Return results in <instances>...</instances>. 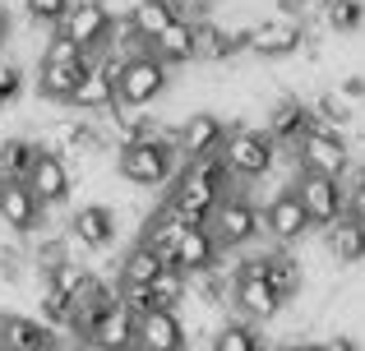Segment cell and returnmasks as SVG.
I'll return each mask as SVG.
<instances>
[{
	"mask_svg": "<svg viewBox=\"0 0 365 351\" xmlns=\"http://www.w3.org/2000/svg\"><path fill=\"white\" fill-rule=\"evenodd\" d=\"M227 176H232V172H227L222 157H199V162H185V172L176 176V189H171L167 208L185 226H208V222H213V213L222 208V199H232Z\"/></svg>",
	"mask_w": 365,
	"mask_h": 351,
	"instance_id": "1",
	"label": "cell"
},
{
	"mask_svg": "<svg viewBox=\"0 0 365 351\" xmlns=\"http://www.w3.org/2000/svg\"><path fill=\"white\" fill-rule=\"evenodd\" d=\"M180 162V148H176V130H162L153 125V139H143V144H130L116 153V172L130 180V185H162V180H171Z\"/></svg>",
	"mask_w": 365,
	"mask_h": 351,
	"instance_id": "2",
	"label": "cell"
},
{
	"mask_svg": "<svg viewBox=\"0 0 365 351\" xmlns=\"http://www.w3.org/2000/svg\"><path fill=\"white\" fill-rule=\"evenodd\" d=\"M222 162H227V172L232 176H245V180H259V176H268L277 162H282V148L268 139V130H232L227 135V144H222Z\"/></svg>",
	"mask_w": 365,
	"mask_h": 351,
	"instance_id": "3",
	"label": "cell"
},
{
	"mask_svg": "<svg viewBox=\"0 0 365 351\" xmlns=\"http://www.w3.org/2000/svg\"><path fill=\"white\" fill-rule=\"evenodd\" d=\"M167 83H171V70L153 51L134 56V61H125L120 74H116V107H130V111L148 107V102H158L162 93H167Z\"/></svg>",
	"mask_w": 365,
	"mask_h": 351,
	"instance_id": "4",
	"label": "cell"
},
{
	"mask_svg": "<svg viewBox=\"0 0 365 351\" xmlns=\"http://www.w3.org/2000/svg\"><path fill=\"white\" fill-rule=\"evenodd\" d=\"M111 28H116V19H111L107 0H74V9L61 23V37H70L74 46H83L88 56H98L102 46L111 42Z\"/></svg>",
	"mask_w": 365,
	"mask_h": 351,
	"instance_id": "5",
	"label": "cell"
},
{
	"mask_svg": "<svg viewBox=\"0 0 365 351\" xmlns=\"http://www.w3.org/2000/svg\"><path fill=\"white\" fill-rule=\"evenodd\" d=\"M296 162L310 176L342 180V172H347V162H351V148H347V139L333 135V130H310V135L296 144Z\"/></svg>",
	"mask_w": 365,
	"mask_h": 351,
	"instance_id": "6",
	"label": "cell"
},
{
	"mask_svg": "<svg viewBox=\"0 0 365 351\" xmlns=\"http://www.w3.org/2000/svg\"><path fill=\"white\" fill-rule=\"evenodd\" d=\"M292 189H296V199L305 204V213H310L314 226H333V222H342V217H347V189H342V180L301 172Z\"/></svg>",
	"mask_w": 365,
	"mask_h": 351,
	"instance_id": "7",
	"label": "cell"
},
{
	"mask_svg": "<svg viewBox=\"0 0 365 351\" xmlns=\"http://www.w3.org/2000/svg\"><path fill=\"white\" fill-rule=\"evenodd\" d=\"M208 231H213L217 250H241L259 236V213L255 204L241 194V189H232V199H222V208L213 213V222H208Z\"/></svg>",
	"mask_w": 365,
	"mask_h": 351,
	"instance_id": "8",
	"label": "cell"
},
{
	"mask_svg": "<svg viewBox=\"0 0 365 351\" xmlns=\"http://www.w3.org/2000/svg\"><path fill=\"white\" fill-rule=\"evenodd\" d=\"M232 130L213 116V111H195L176 125V148H180V162H199V157H222V144Z\"/></svg>",
	"mask_w": 365,
	"mask_h": 351,
	"instance_id": "9",
	"label": "cell"
},
{
	"mask_svg": "<svg viewBox=\"0 0 365 351\" xmlns=\"http://www.w3.org/2000/svg\"><path fill=\"white\" fill-rule=\"evenodd\" d=\"M310 213H305V204L296 199V189H277L273 204L264 208V231L273 236L277 245H296L305 231H310Z\"/></svg>",
	"mask_w": 365,
	"mask_h": 351,
	"instance_id": "10",
	"label": "cell"
},
{
	"mask_svg": "<svg viewBox=\"0 0 365 351\" xmlns=\"http://www.w3.org/2000/svg\"><path fill=\"white\" fill-rule=\"evenodd\" d=\"M296 46H305V23L301 19H259L255 28H250V51L264 56V61H273V56H292Z\"/></svg>",
	"mask_w": 365,
	"mask_h": 351,
	"instance_id": "11",
	"label": "cell"
},
{
	"mask_svg": "<svg viewBox=\"0 0 365 351\" xmlns=\"http://www.w3.org/2000/svg\"><path fill=\"white\" fill-rule=\"evenodd\" d=\"M232 305H236V315H241L245 324H268L273 315H282L287 300L273 291V282H268V278H236Z\"/></svg>",
	"mask_w": 365,
	"mask_h": 351,
	"instance_id": "12",
	"label": "cell"
},
{
	"mask_svg": "<svg viewBox=\"0 0 365 351\" xmlns=\"http://www.w3.org/2000/svg\"><path fill=\"white\" fill-rule=\"evenodd\" d=\"M116 231H120V217L107 204H88L70 217V241L83 245V250H107L116 241Z\"/></svg>",
	"mask_w": 365,
	"mask_h": 351,
	"instance_id": "13",
	"label": "cell"
},
{
	"mask_svg": "<svg viewBox=\"0 0 365 351\" xmlns=\"http://www.w3.org/2000/svg\"><path fill=\"white\" fill-rule=\"evenodd\" d=\"M0 351H61V342H56V328H46L42 319L5 315L0 319Z\"/></svg>",
	"mask_w": 365,
	"mask_h": 351,
	"instance_id": "14",
	"label": "cell"
},
{
	"mask_svg": "<svg viewBox=\"0 0 365 351\" xmlns=\"http://www.w3.org/2000/svg\"><path fill=\"white\" fill-rule=\"evenodd\" d=\"M176 263L180 273H190V278H204V273H213L217 268V241H213V231L208 226H185L180 231V241H176Z\"/></svg>",
	"mask_w": 365,
	"mask_h": 351,
	"instance_id": "15",
	"label": "cell"
},
{
	"mask_svg": "<svg viewBox=\"0 0 365 351\" xmlns=\"http://www.w3.org/2000/svg\"><path fill=\"white\" fill-rule=\"evenodd\" d=\"M0 222L9 231H33L42 222V204L28 189V180H0Z\"/></svg>",
	"mask_w": 365,
	"mask_h": 351,
	"instance_id": "16",
	"label": "cell"
},
{
	"mask_svg": "<svg viewBox=\"0 0 365 351\" xmlns=\"http://www.w3.org/2000/svg\"><path fill=\"white\" fill-rule=\"evenodd\" d=\"M70 162L65 157H56V153H42L37 157V167L28 172V189L37 194V204L42 208H56L65 194H70Z\"/></svg>",
	"mask_w": 365,
	"mask_h": 351,
	"instance_id": "17",
	"label": "cell"
},
{
	"mask_svg": "<svg viewBox=\"0 0 365 351\" xmlns=\"http://www.w3.org/2000/svg\"><path fill=\"white\" fill-rule=\"evenodd\" d=\"M314 130V111L305 107V102H277L273 111H268V139H273L277 148H296L305 135Z\"/></svg>",
	"mask_w": 365,
	"mask_h": 351,
	"instance_id": "18",
	"label": "cell"
},
{
	"mask_svg": "<svg viewBox=\"0 0 365 351\" xmlns=\"http://www.w3.org/2000/svg\"><path fill=\"white\" fill-rule=\"evenodd\" d=\"M139 347L143 351H185V324L176 310H153L148 319H139Z\"/></svg>",
	"mask_w": 365,
	"mask_h": 351,
	"instance_id": "19",
	"label": "cell"
},
{
	"mask_svg": "<svg viewBox=\"0 0 365 351\" xmlns=\"http://www.w3.org/2000/svg\"><path fill=\"white\" fill-rule=\"evenodd\" d=\"M88 342H93V351H125V347H134L139 342V319L116 300V305L102 315V324L88 333Z\"/></svg>",
	"mask_w": 365,
	"mask_h": 351,
	"instance_id": "20",
	"label": "cell"
},
{
	"mask_svg": "<svg viewBox=\"0 0 365 351\" xmlns=\"http://www.w3.org/2000/svg\"><path fill=\"white\" fill-rule=\"evenodd\" d=\"M125 19H130V28L153 46V42H158V37L180 19V5H176V0H134Z\"/></svg>",
	"mask_w": 365,
	"mask_h": 351,
	"instance_id": "21",
	"label": "cell"
},
{
	"mask_svg": "<svg viewBox=\"0 0 365 351\" xmlns=\"http://www.w3.org/2000/svg\"><path fill=\"white\" fill-rule=\"evenodd\" d=\"M88 74V65H37V93L51 102H70L74 88H79V79Z\"/></svg>",
	"mask_w": 365,
	"mask_h": 351,
	"instance_id": "22",
	"label": "cell"
},
{
	"mask_svg": "<svg viewBox=\"0 0 365 351\" xmlns=\"http://www.w3.org/2000/svg\"><path fill=\"white\" fill-rule=\"evenodd\" d=\"M324 245H329V254L338 263H361L365 259V226L351 222V217H342V222H333L329 231H324Z\"/></svg>",
	"mask_w": 365,
	"mask_h": 351,
	"instance_id": "23",
	"label": "cell"
},
{
	"mask_svg": "<svg viewBox=\"0 0 365 351\" xmlns=\"http://www.w3.org/2000/svg\"><path fill=\"white\" fill-rule=\"evenodd\" d=\"M153 56H158L167 70L180 65V61H195V23H190V19H176V23L153 42Z\"/></svg>",
	"mask_w": 365,
	"mask_h": 351,
	"instance_id": "24",
	"label": "cell"
},
{
	"mask_svg": "<svg viewBox=\"0 0 365 351\" xmlns=\"http://www.w3.org/2000/svg\"><path fill=\"white\" fill-rule=\"evenodd\" d=\"M162 268H171V263H162L158 254L148 250V245H134L130 254L120 259V287H153V282L162 278Z\"/></svg>",
	"mask_w": 365,
	"mask_h": 351,
	"instance_id": "25",
	"label": "cell"
},
{
	"mask_svg": "<svg viewBox=\"0 0 365 351\" xmlns=\"http://www.w3.org/2000/svg\"><path fill=\"white\" fill-rule=\"evenodd\" d=\"M208 351H264V342H259V333L245 324V319H232V324H217L213 328Z\"/></svg>",
	"mask_w": 365,
	"mask_h": 351,
	"instance_id": "26",
	"label": "cell"
},
{
	"mask_svg": "<svg viewBox=\"0 0 365 351\" xmlns=\"http://www.w3.org/2000/svg\"><path fill=\"white\" fill-rule=\"evenodd\" d=\"M190 273H180L176 263H171V268H162V278L153 282V296H158V310H180L190 300Z\"/></svg>",
	"mask_w": 365,
	"mask_h": 351,
	"instance_id": "27",
	"label": "cell"
},
{
	"mask_svg": "<svg viewBox=\"0 0 365 351\" xmlns=\"http://www.w3.org/2000/svg\"><path fill=\"white\" fill-rule=\"evenodd\" d=\"M268 282H273V291L282 300H292L296 291H301V263L292 259V254H268Z\"/></svg>",
	"mask_w": 365,
	"mask_h": 351,
	"instance_id": "28",
	"label": "cell"
},
{
	"mask_svg": "<svg viewBox=\"0 0 365 351\" xmlns=\"http://www.w3.org/2000/svg\"><path fill=\"white\" fill-rule=\"evenodd\" d=\"M83 282H88V268H83V263L74 259V254H70L65 263H56L51 273H46V291H56V296H65V300H70L74 291L83 287Z\"/></svg>",
	"mask_w": 365,
	"mask_h": 351,
	"instance_id": "29",
	"label": "cell"
},
{
	"mask_svg": "<svg viewBox=\"0 0 365 351\" xmlns=\"http://www.w3.org/2000/svg\"><path fill=\"white\" fill-rule=\"evenodd\" d=\"M347 125H351V107L342 98H333V93H324V98L314 102V130H333V135H342Z\"/></svg>",
	"mask_w": 365,
	"mask_h": 351,
	"instance_id": "30",
	"label": "cell"
},
{
	"mask_svg": "<svg viewBox=\"0 0 365 351\" xmlns=\"http://www.w3.org/2000/svg\"><path fill=\"white\" fill-rule=\"evenodd\" d=\"M361 19H365L361 0H333V5L324 9V23H329L333 33H351V28H361Z\"/></svg>",
	"mask_w": 365,
	"mask_h": 351,
	"instance_id": "31",
	"label": "cell"
},
{
	"mask_svg": "<svg viewBox=\"0 0 365 351\" xmlns=\"http://www.w3.org/2000/svg\"><path fill=\"white\" fill-rule=\"evenodd\" d=\"M42 61H46V65H93V56L83 51V46H74L70 37H61V33H56L51 42H46Z\"/></svg>",
	"mask_w": 365,
	"mask_h": 351,
	"instance_id": "32",
	"label": "cell"
},
{
	"mask_svg": "<svg viewBox=\"0 0 365 351\" xmlns=\"http://www.w3.org/2000/svg\"><path fill=\"white\" fill-rule=\"evenodd\" d=\"M227 33L217 23H195V61H222Z\"/></svg>",
	"mask_w": 365,
	"mask_h": 351,
	"instance_id": "33",
	"label": "cell"
},
{
	"mask_svg": "<svg viewBox=\"0 0 365 351\" xmlns=\"http://www.w3.org/2000/svg\"><path fill=\"white\" fill-rule=\"evenodd\" d=\"M24 9H28V19H37V23H56L61 28L65 14L74 9V0H24Z\"/></svg>",
	"mask_w": 365,
	"mask_h": 351,
	"instance_id": "34",
	"label": "cell"
},
{
	"mask_svg": "<svg viewBox=\"0 0 365 351\" xmlns=\"http://www.w3.org/2000/svg\"><path fill=\"white\" fill-rule=\"evenodd\" d=\"M19 93H24V70L14 61H0V111L9 102H19Z\"/></svg>",
	"mask_w": 365,
	"mask_h": 351,
	"instance_id": "35",
	"label": "cell"
},
{
	"mask_svg": "<svg viewBox=\"0 0 365 351\" xmlns=\"http://www.w3.org/2000/svg\"><path fill=\"white\" fill-rule=\"evenodd\" d=\"M347 217L365 226V189H361V185H351V189H347Z\"/></svg>",
	"mask_w": 365,
	"mask_h": 351,
	"instance_id": "36",
	"label": "cell"
},
{
	"mask_svg": "<svg viewBox=\"0 0 365 351\" xmlns=\"http://www.w3.org/2000/svg\"><path fill=\"white\" fill-rule=\"evenodd\" d=\"M338 98H347V102H361V98H365V79H361V74H347V79L338 83Z\"/></svg>",
	"mask_w": 365,
	"mask_h": 351,
	"instance_id": "37",
	"label": "cell"
},
{
	"mask_svg": "<svg viewBox=\"0 0 365 351\" xmlns=\"http://www.w3.org/2000/svg\"><path fill=\"white\" fill-rule=\"evenodd\" d=\"M277 351H324L319 342H305V337H292V342H282Z\"/></svg>",
	"mask_w": 365,
	"mask_h": 351,
	"instance_id": "38",
	"label": "cell"
},
{
	"mask_svg": "<svg viewBox=\"0 0 365 351\" xmlns=\"http://www.w3.org/2000/svg\"><path fill=\"white\" fill-rule=\"evenodd\" d=\"M324 351H356L351 337H333V342H324Z\"/></svg>",
	"mask_w": 365,
	"mask_h": 351,
	"instance_id": "39",
	"label": "cell"
},
{
	"mask_svg": "<svg viewBox=\"0 0 365 351\" xmlns=\"http://www.w3.org/2000/svg\"><path fill=\"white\" fill-rule=\"evenodd\" d=\"M301 5H305V14H324V9H329L333 0H301Z\"/></svg>",
	"mask_w": 365,
	"mask_h": 351,
	"instance_id": "40",
	"label": "cell"
},
{
	"mask_svg": "<svg viewBox=\"0 0 365 351\" xmlns=\"http://www.w3.org/2000/svg\"><path fill=\"white\" fill-rule=\"evenodd\" d=\"M5 37H9V14H5V5H0V46H5Z\"/></svg>",
	"mask_w": 365,
	"mask_h": 351,
	"instance_id": "41",
	"label": "cell"
},
{
	"mask_svg": "<svg viewBox=\"0 0 365 351\" xmlns=\"http://www.w3.org/2000/svg\"><path fill=\"white\" fill-rule=\"evenodd\" d=\"M356 185H361V189H365V167H361V176H356Z\"/></svg>",
	"mask_w": 365,
	"mask_h": 351,
	"instance_id": "42",
	"label": "cell"
},
{
	"mask_svg": "<svg viewBox=\"0 0 365 351\" xmlns=\"http://www.w3.org/2000/svg\"><path fill=\"white\" fill-rule=\"evenodd\" d=\"M125 351H143V347H139V342H134V347H125Z\"/></svg>",
	"mask_w": 365,
	"mask_h": 351,
	"instance_id": "43",
	"label": "cell"
},
{
	"mask_svg": "<svg viewBox=\"0 0 365 351\" xmlns=\"http://www.w3.org/2000/svg\"><path fill=\"white\" fill-rule=\"evenodd\" d=\"M176 5H190V0H176Z\"/></svg>",
	"mask_w": 365,
	"mask_h": 351,
	"instance_id": "44",
	"label": "cell"
},
{
	"mask_svg": "<svg viewBox=\"0 0 365 351\" xmlns=\"http://www.w3.org/2000/svg\"><path fill=\"white\" fill-rule=\"evenodd\" d=\"M361 148H365V135H361Z\"/></svg>",
	"mask_w": 365,
	"mask_h": 351,
	"instance_id": "45",
	"label": "cell"
}]
</instances>
